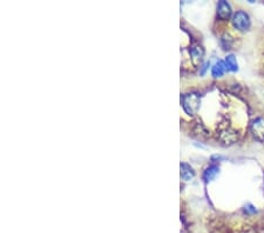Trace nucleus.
<instances>
[{
	"label": "nucleus",
	"mask_w": 264,
	"mask_h": 233,
	"mask_svg": "<svg viewBox=\"0 0 264 233\" xmlns=\"http://www.w3.org/2000/svg\"><path fill=\"white\" fill-rule=\"evenodd\" d=\"M201 105V97L196 92L187 93L182 97V107L189 116L196 114Z\"/></svg>",
	"instance_id": "1"
},
{
	"label": "nucleus",
	"mask_w": 264,
	"mask_h": 233,
	"mask_svg": "<svg viewBox=\"0 0 264 233\" xmlns=\"http://www.w3.org/2000/svg\"><path fill=\"white\" fill-rule=\"evenodd\" d=\"M232 26L238 31H247L250 27V18L245 12L237 11L231 18Z\"/></svg>",
	"instance_id": "2"
},
{
	"label": "nucleus",
	"mask_w": 264,
	"mask_h": 233,
	"mask_svg": "<svg viewBox=\"0 0 264 233\" xmlns=\"http://www.w3.org/2000/svg\"><path fill=\"white\" fill-rule=\"evenodd\" d=\"M250 130L255 139L259 141H264V118L259 117L254 119L250 124Z\"/></svg>",
	"instance_id": "3"
},
{
	"label": "nucleus",
	"mask_w": 264,
	"mask_h": 233,
	"mask_svg": "<svg viewBox=\"0 0 264 233\" xmlns=\"http://www.w3.org/2000/svg\"><path fill=\"white\" fill-rule=\"evenodd\" d=\"M231 14H232L231 6L228 1L222 0V1H220L219 4H217V15H219L221 19L223 20L229 19V18L231 17Z\"/></svg>",
	"instance_id": "4"
},
{
	"label": "nucleus",
	"mask_w": 264,
	"mask_h": 233,
	"mask_svg": "<svg viewBox=\"0 0 264 233\" xmlns=\"http://www.w3.org/2000/svg\"><path fill=\"white\" fill-rule=\"evenodd\" d=\"M220 173V167L217 165H210L208 166L203 172V180L206 183L213 182L216 178L217 175Z\"/></svg>",
	"instance_id": "5"
},
{
	"label": "nucleus",
	"mask_w": 264,
	"mask_h": 233,
	"mask_svg": "<svg viewBox=\"0 0 264 233\" xmlns=\"http://www.w3.org/2000/svg\"><path fill=\"white\" fill-rule=\"evenodd\" d=\"M180 169H181L182 179L186 180V182H189V180H191L195 177L194 169H192L190 165H188V164L182 163L181 165H180Z\"/></svg>",
	"instance_id": "6"
},
{
	"label": "nucleus",
	"mask_w": 264,
	"mask_h": 233,
	"mask_svg": "<svg viewBox=\"0 0 264 233\" xmlns=\"http://www.w3.org/2000/svg\"><path fill=\"white\" fill-rule=\"evenodd\" d=\"M226 71V67L225 61L219 60V61H216L215 65H214L213 68H211V74H213L214 78H221L223 74H225Z\"/></svg>",
	"instance_id": "7"
},
{
	"label": "nucleus",
	"mask_w": 264,
	"mask_h": 233,
	"mask_svg": "<svg viewBox=\"0 0 264 233\" xmlns=\"http://www.w3.org/2000/svg\"><path fill=\"white\" fill-rule=\"evenodd\" d=\"M225 64H226V70L230 71V72H237V71H238V64H237V60H236V58H235L234 54H228V55H226V60H225Z\"/></svg>",
	"instance_id": "8"
},
{
	"label": "nucleus",
	"mask_w": 264,
	"mask_h": 233,
	"mask_svg": "<svg viewBox=\"0 0 264 233\" xmlns=\"http://www.w3.org/2000/svg\"><path fill=\"white\" fill-rule=\"evenodd\" d=\"M190 54L194 59H197V60H201L204 55V49L201 47V46H194L190 49Z\"/></svg>",
	"instance_id": "9"
},
{
	"label": "nucleus",
	"mask_w": 264,
	"mask_h": 233,
	"mask_svg": "<svg viewBox=\"0 0 264 233\" xmlns=\"http://www.w3.org/2000/svg\"><path fill=\"white\" fill-rule=\"evenodd\" d=\"M245 211H248L249 213H256L257 212V210L255 209V207L251 204H248L247 206H245Z\"/></svg>",
	"instance_id": "10"
},
{
	"label": "nucleus",
	"mask_w": 264,
	"mask_h": 233,
	"mask_svg": "<svg viewBox=\"0 0 264 233\" xmlns=\"http://www.w3.org/2000/svg\"><path fill=\"white\" fill-rule=\"evenodd\" d=\"M209 66H210L209 61H207V63L203 64V66H202V70H201V74H202V76H203V74L206 73V71L208 70V67H209Z\"/></svg>",
	"instance_id": "11"
}]
</instances>
